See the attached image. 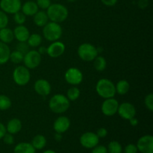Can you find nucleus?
I'll use <instances>...</instances> for the list:
<instances>
[{
	"label": "nucleus",
	"mask_w": 153,
	"mask_h": 153,
	"mask_svg": "<svg viewBox=\"0 0 153 153\" xmlns=\"http://www.w3.org/2000/svg\"><path fill=\"white\" fill-rule=\"evenodd\" d=\"M47 16L52 22L61 23L65 21L68 16L69 12L67 7L59 3L51 4L47 8Z\"/></svg>",
	"instance_id": "f257e3e1"
},
{
	"label": "nucleus",
	"mask_w": 153,
	"mask_h": 153,
	"mask_svg": "<svg viewBox=\"0 0 153 153\" xmlns=\"http://www.w3.org/2000/svg\"><path fill=\"white\" fill-rule=\"evenodd\" d=\"M70 106V101L66 96L58 94L54 95L49 102L50 110L55 114H63L67 111Z\"/></svg>",
	"instance_id": "f03ea898"
},
{
	"label": "nucleus",
	"mask_w": 153,
	"mask_h": 153,
	"mask_svg": "<svg viewBox=\"0 0 153 153\" xmlns=\"http://www.w3.org/2000/svg\"><path fill=\"white\" fill-rule=\"evenodd\" d=\"M96 91L98 95L103 99L113 98L116 94L115 85L108 79H101L97 82Z\"/></svg>",
	"instance_id": "7ed1b4c3"
},
{
	"label": "nucleus",
	"mask_w": 153,
	"mask_h": 153,
	"mask_svg": "<svg viewBox=\"0 0 153 153\" xmlns=\"http://www.w3.org/2000/svg\"><path fill=\"white\" fill-rule=\"evenodd\" d=\"M63 30L59 23L54 22H48L43 26V37L48 41L54 42L59 40L62 35Z\"/></svg>",
	"instance_id": "20e7f679"
},
{
	"label": "nucleus",
	"mask_w": 153,
	"mask_h": 153,
	"mask_svg": "<svg viewBox=\"0 0 153 153\" xmlns=\"http://www.w3.org/2000/svg\"><path fill=\"white\" fill-rule=\"evenodd\" d=\"M98 53L97 48L91 43H82L78 48V55L82 61H94L96 57L98 55Z\"/></svg>",
	"instance_id": "39448f33"
},
{
	"label": "nucleus",
	"mask_w": 153,
	"mask_h": 153,
	"mask_svg": "<svg viewBox=\"0 0 153 153\" xmlns=\"http://www.w3.org/2000/svg\"><path fill=\"white\" fill-rule=\"evenodd\" d=\"M13 79L15 83L19 86H25L31 79V74L25 66H18L13 72Z\"/></svg>",
	"instance_id": "423d86ee"
},
{
	"label": "nucleus",
	"mask_w": 153,
	"mask_h": 153,
	"mask_svg": "<svg viewBox=\"0 0 153 153\" xmlns=\"http://www.w3.org/2000/svg\"><path fill=\"white\" fill-rule=\"evenodd\" d=\"M23 63L25 67L29 69H35L41 62V55L37 50H29L24 55Z\"/></svg>",
	"instance_id": "0eeeda50"
},
{
	"label": "nucleus",
	"mask_w": 153,
	"mask_h": 153,
	"mask_svg": "<svg viewBox=\"0 0 153 153\" xmlns=\"http://www.w3.org/2000/svg\"><path fill=\"white\" fill-rule=\"evenodd\" d=\"M65 81L72 85H78L83 81V74L79 69L70 67L66 71L64 75Z\"/></svg>",
	"instance_id": "6e6552de"
},
{
	"label": "nucleus",
	"mask_w": 153,
	"mask_h": 153,
	"mask_svg": "<svg viewBox=\"0 0 153 153\" xmlns=\"http://www.w3.org/2000/svg\"><path fill=\"white\" fill-rule=\"evenodd\" d=\"M119 102L117 100L114 98L105 99V101L102 104L101 110L104 115L107 117L114 116L117 113L118 107H119Z\"/></svg>",
	"instance_id": "1a4fd4ad"
},
{
	"label": "nucleus",
	"mask_w": 153,
	"mask_h": 153,
	"mask_svg": "<svg viewBox=\"0 0 153 153\" xmlns=\"http://www.w3.org/2000/svg\"><path fill=\"white\" fill-rule=\"evenodd\" d=\"M81 145L86 149H93L97 145L99 144L100 137L96 133L88 131L82 134L79 139Z\"/></svg>",
	"instance_id": "9d476101"
},
{
	"label": "nucleus",
	"mask_w": 153,
	"mask_h": 153,
	"mask_svg": "<svg viewBox=\"0 0 153 153\" xmlns=\"http://www.w3.org/2000/svg\"><path fill=\"white\" fill-rule=\"evenodd\" d=\"M22 7L21 0H1L0 7L4 13L14 14L19 11Z\"/></svg>",
	"instance_id": "9b49d317"
},
{
	"label": "nucleus",
	"mask_w": 153,
	"mask_h": 153,
	"mask_svg": "<svg viewBox=\"0 0 153 153\" xmlns=\"http://www.w3.org/2000/svg\"><path fill=\"white\" fill-rule=\"evenodd\" d=\"M136 146L141 153H153V137L150 134L142 136L137 140Z\"/></svg>",
	"instance_id": "f8f14e48"
},
{
	"label": "nucleus",
	"mask_w": 153,
	"mask_h": 153,
	"mask_svg": "<svg viewBox=\"0 0 153 153\" xmlns=\"http://www.w3.org/2000/svg\"><path fill=\"white\" fill-rule=\"evenodd\" d=\"M117 113L123 119L129 120L130 119L135 117L136 109L135 107L131 103L123 102L119 105Z\"/></svg>",
	"instance_id": "ddd939ff"
},
{
	"label": "nucleus",
	"mask_w": 153,
	"mask_h": 153,
	"mask_svg": "<svg viewBox=\"0 0 153 153\" xmlns=\"http://www.w3.org/2000/svg\"><path fill=\"white\" fill-rule=\"evenodd\" d=\"M65 52V45L61 41H54L49 45L46 50V53L52 58H56L61 56Z\"/></svg>",
	"instance_id": "4468645a"
},
{
	"label": "nucleus",
	"mask_w": 153,
	"mask_h": 153,
	"mask_svg": "<svg viewBox=\"0 0 153 153\" xmlns=\"http://www.w3.org/2000/svg\"><path fill=\"white\" fill-rule=\"evenodd\" d=\"M70 127V120L67 117L61 116L57 118L53 123V128L57 133L66 132Z\"/></svg>",
	"instance_id": "2eb2a0df"
},
{
	"label": "nucleus",
	"mask_w": 153,
	"mask_h": 153,
	"mask_svg": "<svg viewBox=\"0 0 153 153\" xmlns=\"http://www.w3.org/2000/svg\"><path fill=\"white\" fill-rule=\"evenodd\" d=\"M34 88L35 92L42 97L48 96L51 92V85L46 79H38L36 81Z\"/></svg>",
	"instance_id": "dca6fc26"
},
{
	"label": "nucleus",
	"mask_w": 153,
	"mask_h": 153,
	"mask_svg": "<svg viewBox=\"0 0 153 153\" xmlns=\"http://www.w3.org/2000/svg\"><path fill=\"white\" fill-rule=\"evenodd\" d=\"M13 32L14 37L19 42H26L30 35L28 29L23 25H18Z\"/></svg>",
	"instance_id": "f3484780"
},
{
	"label": "nucleus",
	"mask_w": 153,
	"mask_h": 153,
	"mask_svg": "<svg viewBox=\"0 0 153 153\" xmlns=\"http://www.w3.org/2000/svg\"><path fill=\"white\" fill-rule=\"evenodd\" d=\"M22 129V122L18 118H13L7 122L6 131L11 134H17Z\"/></svg>",
	"instance_id": "a211bd4d"
},
{
	"label": "nucleus",
	"mask_w": 153,
	"mask_h": 153,
	"mask_svg": "<svg viewBox=\"0 0 153 153\" xmlns=\"http://www.w3.org/2000/svg\"><path fill=\"white\" fill-rule=\"evenodd\" d=\"M22 12L25 16H34L38 11V6L37 3L33 1H28L24 3L21 7Z\"/></svg>",
	"instance_id": "6ab92c4d"
},
{
	"label": "nucleus",
	"mask_w": 153,
	"mask_h": 153,
	"mask_svg": "<svg viewBox=\"0 0 153 153\" xmlns=\"http://www.w3.org/2000/svg\"><path fill=\"white\" fill-rule=\"evenodd\" d=\"M14 153H35L36 149L31 143H26V142H22L16 145L13 149Z\"/></svg>",
	"instance_id": "aec40b11"
},
{
	"label": "nucleus",
	"mask_w": 153,
	"mask_h": 153,
	"mask_svg": "<svg viewBox=\"0 0 153 153\" xmlns=\"http://www.w3.org/2000/svg\"><path fill=\"white\" fill-rule=\"evenodd\" d=\"M10 50L6 43L0 41V65L6 64L10 58Z\"/></svg>",
	"instance_id": "412c9836"
},
{
	"label": "nucleus",
	"mask_w": 153,
	"mask_h": 153,
	"mask_svg": "<svg viewBox=\"0 0 153 153\" xmlns=\"http://www.w3.org/2000/svg\"><path fill=\"white\" fill-rule=\"evenodd\" d=\"M49 22L47 13L43 10L37 11L34 15V22L36 25L39 27H43Z\"/></svg>",
	"instance_id": "4be33fe9"
},
{
	"label": "nucleus",
	"mask_w": 153,
	"mask_h": 153,
	"mask_svg": "<svg viewBox=\"0 0 153 153\" xmlns=\"http://www.w3.org/2000/svg\"><path fill=\"white\" fill-rule=\"evenodd\" d=\"M14 39V35L12 30L10 28H5L0 29V40L4 43H10Z\"/></svg>",
	"instance_id": "5701e85b"
},
{
	"label": "nucleus",
	"mask_w": 153,
	"mask_h": 153,
	"mask_svg": "<svg viewBox=\"0 0 153 153\" xmlns=\"http://www.w3.org/2000/svg\"><path fill=\"white\" fill-rule=\"evenodd\" d=\"M31 145L35 149H43L46 145V139L42 134H37L31 140Z\"/></svg>",
	"instance_id": "b1692460"
},
{
	"label": "nucleus",
	"mask_w": 153,
	"mask_h": 153,
	"mask_svg": "<svg viewBox=\"0 0 153 153\" xmlns=\"http://www.w3.org/2000/svg\"><path fill=\"white\" fill-rule=\"evenodd\" d=\"M130 88L129 83L126 80H120L117 82L115 86L116 93L120 95H125L128 92Z\"/></svg>",
	"instance_id": "393cba45"
},
{
	"label": "nucleus",
	"mask_w": 153,
	"mask_h": 153,
	"mask_svg": "<svg viewBox=\"0 0 153 153\" xmlns=\"http://www.w3.org/2000/svg\"><path fill=\"white\" fill-rule=\"evenodd\" d=\"M106 65H107V62H106L105 58L103 56L97 55L94 60V67L97 71L102 72L106 68Z\"/></svg>",
	"instance_id": "a878e982"
},
{
	"label": "nucleus",
	"mask_w": 153,
	"mask_h": 153,
	"mask_svg": "<svg viewBox=\"0 0 153 153\" xmlns=\"http://www.w3.org/2000/svg\"><path fill=\"white\" fill-rule=\"evenodd\" d=\"M42 43V37L39 34H30L27 40V43L29 47H37L40 46Z\"/></svg>",
	"instance_id": "bb28decb"
},
{
	"label": "nucleus",
	"mask_w": 153,
	"mask_h": 153,
	"mask_svg": "<svg viewBox=\"0 0 153 153\" xmlns=\"http://www.w3.org/2000/svg\"><path fill=\"white\" fill-rule=\"evenodd\" d=\"M108 153H123V147L119 142L116 140L111 141L107 147Z\"/></svg>",
	"instance_id": "cd10ccee"
},
{
	"label": "nucleus",
	"mask_w": 153,
	"mask_h": 153,
	"mask_svg": "<svg viewBox=\"0 0 153 153\" xmlns=\"http://www.w3.org/2000/svg\"><path fill=\"white\" fill-rule=\"evenodd\" d=\"M80 97V90L76 87H72L67 91V97L70 101H76Z\"/></svg>",
	"instance_id": "c85d7f7f"
},
{
	"label": "nucleus",
	"mask_w": 153,
	"mask_h": 153,
	"mask_svg": "<svg viewBox=\"0 0 153 153\" xmlns=\"http://www.w3.org/2000/svg\"><path fill=\"white\" fill-rule=\"evenodd\" d=\"M11 100L5 95H0V110L5 111L11 107Z\"/></svg>",
	"instance_id": "c756f323"
},
{
	"label": "nucleus",
	"mask_w": 153,
	"mask_h": 153,
	"mask_svg": "<svg viewBox=\"0 0 153 153\" xmlns=\"http://www.w3.org/2000/svg\"><path fill=\"white\" fill-rule=\"evenodd\" d=\"M24 55H22L21 52H18V51L15 50L13 52H10V58L9 60L11 61V62H13V64H20L22 61H23Z\"/></svg>",
	"instance_id": "7c9ffc66"
},
{
	"label": "nucleus",
	"mask_w": 153,
	"mask_h": 153,
	"mask_svg": "<svg viewBox=\"0 0 153 153\" xmlns=\"http://www.w3.org/2000/svg\"><path fill=\"white\" fill-rule=\"evenodd\" d=\"M13 20L18 25H23L26 21V16L22 12L18 11L13 14Z\"/></svg>",
	"instance_id": "2f4dec72"
},
{
	"label": "nucleus",
	"mask_w": 153,
	"mask_h": 153,
	"mask_svg": "<svg viewBox=\"0 0 153 153\" xmlns=\"http://www.w3.org/2000/svg\"><path fill=\"white\" fill-rule=\"evenodd\" d=\"M16 50L21 52L22 55H25L29 51V46L26 42H19L16 46Z\"/></svg>",
	"instance_id": "473e14b6"
},
{
	"label": "nucleus",
	"mask_w": 153,
	"mask_h": 153,
	"mask_svg": "<svg viewBox=\"0 0 153 153\" xmlns=\"http://www.w3.org/2000/svg\"><path fill=\"white\" fill-rule=\"evenodd\" d=\"M8 24V17L6 13L2 10H0V29L7 27Z\"/></svg>",
	"instance_id": "72a5a7b5"
},
{
	"label": "nucleus",
	"mask_w": 153,
	"mask_h": 153,
	"mask_svg": "<svg viewBox=\"0 0 153 153\" xmlns=\"http://www.w3.org/2000/svg\"><path fill=\"white\" fill-rule=\"evenodd\" d=\"M145 105H146V108L152 111L153 110V94H149L145 97L144 100Z\"/></svg>",
	"instance_id": "f704fd0d"
},
{
	"label": "nucleus",
	"mask_w": 153,
	"mask_h": 153,
	"mask_svg": "<svg viewBox=\"0 0 153 153\" xmlns=\"http://www.w3.org/2000/svg\"><path fill=\"white\" fill-rule=\"evenodd\" d=\"M37 4L38 7L43 10H47L48 7L51 5V0H37Z\"/></svg>",
	"instance_id": "c9c22d12"
},
{
	"label": "nucleus",
	"mask_w": 153,
	"mask_h": 153,
	"mask_svg": "<svg viewBox=\"0 0 153 153\" xmlns=\"http://www.w3.org/2000/svg\"><path fill=\"white\" fill-rule=\"evenodd\" d=\"M91 153H108L107 147L103 145H97L91 151Z\"/></svg>",
	"instance_id": "e433bc0d"
},
{
	"label": "nucleus",
	"mask_w": 153,
	"mask_h": 153,
	"mask_svg": "<svg viewBox=\"0 0 153 153\" xmlns=\"http://www.w3.org/2000/svg\"><path fill=\"white\" fill-rule=\"evenodd\" d=\"M3 140H4V142L6 144L12 145L14 143V137H13V134L6 132V134L3 137Z\"/></svg>",
	"instance_id": "4c0bfd02"
},
{
	"label": "nucleus",
	"mask_w": 153,
	"mask_h": 153,
	"mask_svg": "<svg viewBox=\"0 0 153 153\" xmlns=\"http://www.w3.org/2000/svg\"><path fill=\"white\" fill-rule=\"evenodd\" d=\"M137 152L138 150H137V146L133 143H129L124 149V153H137Z\"/></svg>",
	"instance_id": "58836bf2"
},
{
	"label": "nucleus",
	"mask_w": 153,
	"mask_h": 153,
	"mask_svg": "<svg viewBox=\"0 0 153 153\" xmlns=\"http://www.w3.org/2000/svg\"><path fill=\"white\" fill-rule=\"evenodd\" d=\"M97 135L100 138H103L105 137L108 134V131L105 128H100L97 131Z\"/></svg>",
	"instance_id": "ea45409f"
},
{
	"label": "nucleus",
	"mask_w": 153,
	"mask_h": 153,
	"mask_svg": "<svg viewBox=\"0 0 153 153\" xmlns=\"http://www.w3.org/2000/svg\"><path fill=\"white\" fill-rule=\"evenodd\" d=\"M102 2L106 6L108 7H111V6L115 5L117 2V0H101Z\"/></svg>",
	"instance_id": "a19ab883"
},
{
	"label": "nucleus",
	"mask_w": 153,
	"mask_h": 153,
	"mask_svg": "<svg viewBox=\"0 0 153 153\" xmlns=\"http://www.w3.org/2000/svg\"><path fill=\"white\" fill-rule=\"evenodd\" d=\"M138 7L141 9H144L146 8V7L149 4V0H139L138 3Z\"/></svg>",
	"instance_id": "79ce46f5"
},
{
	"label": "nucleus",
	"mask_w": 153,
	"mask_h": 153,
	"mask_svg": "<svg viewBox=\"0 0 153 153\" xmlns=\"http://www.w3.org/2000/svg\"><path fill=\"white\" fill-rule=\"evenodd\" d=\"M7 131H6V127L4 126V124L0 123V140L3 138L4 134H6Z\"/></svg>",
	"instance_id": "37998d69"
},
{
	"label": "nucleus",
	"mask_w": 153,
	"mask_h": 153,
	"mask_svg": "<svg viewBox=\"0 0 153 153\" xmlns=\"http://www.w3.org/2000/svg\"><path fill=\"white\" fill-rule=\"evenodd\" d=\"M128 121H129L130 124H131L132 126H137V124H138V123H139L138 120H137V118H135V117L133 118H131V119H130Z\"/></svg>",
	"instance_id": "c03bdc74"
},
{
	"label": "nucleus",
	"mask_w": 153,
	"mask_h": 153,
	"mask_svg": "<svg viewBox=\"0 0 153 153\" xmlns=\"http://www.w3.org/2000/svg\"><path fill=\"white\" fill-rule=\"evenodd\" d=\"M46 50H47V48L44 47V46H40V48L38 49L37 52L40 54V55H44L46 53Z\"/></svg>",
	"instance_id": "a18cd8bd"
},
{
	"label": "nucleus",
	"mask_w": 153,
	"mask_h": 153,
	"mask_svg": "<svg viewBox=\"0 0 153 153\" xmlns=\"http://www.w3.org/2000/svg\"><path fill=\"white\" fill-rule=\"evenodd\" d=\"M55 140H56V141H58V142L61 141V139H62V135H61V133H57V132L55 133Z\"/></svg>",
	"instance_id": "49530a36"
},
{
	"label": "nucleus",
	"mask_w": 153,
	"mask_h": 153,
	"mask_svg": "<svg viewBox=\"0 0 153 153\" xmlns=\"http://www.w3.org/2000/svg\"><path fill=\"white\" fill-rule=\"evenodd\" d=\"M43 153H56L54 150H52V149H47V150L44 151Z\"/></svg>",
	"instance_id": "de8ad7c7"
},
{
	"label": "nucleus",
	"mask_w": 153,
	"mask_h": 153,
	"mask_svg": "<svg viewBox=\"0 0 153 153\" xmlns=\"http://www.w3.org/2000/svg\"><path fill=\"white\" fill-rule=\"evenodd\" d=\"M67 1H69V2H74V1H76V0H67Z\"/></svg>",
	"instance_id": "09e8293b"
}]
</instances>
